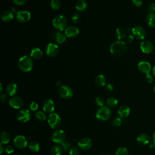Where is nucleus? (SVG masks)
Wrapping results in <instances>:
<instances>
[{
	"mask_svg": "<svg viewBox=\"0 0 155 155\" xmlns=\"http://www.w3.org/2000/svg\"><path fill=\"white\" fill-rule=\"evenodd\" d=\"M115 35L118 40L124 41L126 44L131 42L134 38L132 33V28L128 27L117 28Z\"/></svg>",
	"mask_w": 155,
	"mask_h": 155,
	"instance_id": "obj_1",
	"label": "nucleus"
},
{
	"mask_svg": "<svg viewBox=\"0 0 155 155\" xmlns=\"http://www.w3.org/2000/svg\"><path fill=\"white\" fill-rule=\"evenodd\" d=\"M128 47L127 44L122 41H115L110 46V53L116 56H122L127 51Z\"/></svg>",
	"mask_w": 155,
	"mask_h": 155,
	"instance_id": "obj_2",
	"label": "nucleus"
},
{
	"mask_svg": "<svg viewBox=\"0 0 155 155\" xmlns=\"http://www.w3.org/2000/svg\"><path fill=\"white\" fill-rule=\"evenodd\" d=\"M18 65L19 68L23 72L30 71L33 66V62L32 58L28 56L24 55L21 57L18 62Z\"/></svg>",
	"mask_w": 155,
	"mask_h": 155,
	"instance_id": "obj_3",
	"label": "nucleus"
},
{
	"mask_svg": "<svg viewBox=\"0 0 155 155\" xmlns=\"http://www.w3.org/2000/svg\"><path fill=\"white\" fill-rule=\"evenodd\" d=\"M52 25L56 30L59 31L65 30L67 27V18L62 15H58L53 19Z\"/></svg>",
	"mask_w": 155,
	"mask_h": 155,
	"instance_id": "obj_4",
	"label": "nucleus"
},
{
	"mask_svg": "<svg viewBox=\"0 0 155 155\" xmlns=\"http://www.w3.org/2000/svg\"><path fill=\"white\" fill-rule=\"evenodd\" d=\"M111 116V111L107 106L100 107L96 112L95 116L97 119L101 121H105L108 120Z\"/></svg>",
	"mask_w": 155,
	"mask_h": 155,
	"instance_id": "obj_5",
	"label": "nucleus"
},
{
	"mask_svg": "<svg viewBox=\"0 0 155 155\" xmlns=\"http://www.w3.org/2000/svg\"><path fill=\"white\" fill-rule=\"evenodd\" d=\"M47 122L51 128L56 129L59 127L61 122V119L58 114L52 113L49 114L47 119Z\"/></svg>",
	"mask_w": 155,
	"mask_h": 155,
	"instance_id": "obj_6",
	"label": "nucleus"
},
{
	"mask_svg": "<svg viewBox=\"0 0 155 155\" xmlns=\"http://www.w3.org/2000/svg\"><path fill=\"white\" fill-rule=\"evenodd\" d=\"M51 140L53 142L61 144L65 140V133L62 130H56L51 134Z\"/></svg>",
	"mask_w": 155,
	"mask_h": 155,
	"instance_id": "obj_7",
	"label": "nucleus"
},
{
	"mask_svg": "<svg viewBox=\"0 0 155 155\" xmlns=\"http://www.w3.org/2000/svg\"><path fill=\"white\" fill-rule=\"evenodd\" d=\"M31 117V111L24 108L21 110L18 113H17V119L19 122L22 123H25L28 121Z\"/></svg>",
	"mask_w": 155,
	"mask_h": 155,
	"instance_id": "obj_8",
	"label": "nucleus"
},
{
	"mask_svg": "<svg viewBox=\"0 0 155 155\" xmlns=\"http://www.w3.org/2000/svg\"><path fill=\"white\" fill-rule=\"evenodd\" d=\"M58 92L60 96L65 99L71 98L73 94V91L71 88L66 85H63L59 87Z\"/></svg>",
	"mask_w": 155,
	"mask_h": 155,
	"instance_id": "obj_9",
	"label": "nucleus"
},
{
	"mask_svg": "<svg viewBox=\"0 0 155 155\" xmlns=\"http://www.w3.org/2000/svg\"><path fill=\"white\" fill-rule=\"evenodd\" d=\"M132 33L134 37L138 40H143L147 35L146 30L140 25H136L132 28Z\"/></svg>",
	"mask_w": 155,
	"mask_h": 155,
	"instance_id": "obj_10",
	"label": "nucleus"
},
{
	"mask_svg": "<svg viewBox=\"0 0 155 155\" xmlns=\"http://www.w3.org/2000/svg\"><path fill=\"white\" fill-rule=\"evenodd\" d=\"M31 18V14L27 10H20L16 12V19L21 23H25L28 22Z\"/></svg>",
	"mask_w": 155,
	"mask_h": 155,
	"instance_id": "obj_11",
	"label": "nucleus"
},
{
	"mask_svg": "<svg viewBox=\"0 0 155 155\" xmlns=\"http://www.w3.org/2000/svg\"><path fill=\"white\" fill-rule=\"evenodd\" d=\"M13 143L17 148L23 149L27 146L28 141L25 136L22 135H18L15 137L13 140Z\"/></svg>",
	"mask_w": 155,
	"mask_h": 155,
	"instance_id": "obj_12",
	"label": "nucleus"
},
{
	"mask_svg": "<svg viewBox=\"0 0 155 155\" xmlns=\"http://www.w3.org/2000/svg\"><path fill=\"white\" fill-rule=\"evenodd\" d=\"M59 47L56 44L49 43L45 47V53L49 57H54L59 52Z\"/></svg>",
	"mask_w": 155,
	"mask_h": 155,
	"instance_id": "obj_13",
	"label": "nucleus"
},
{
	"mask_svg": "<svg viewBox=\"0 0 155 155\" xmlns=\"http://www.w3.org/2000/svg\"><path fill=\"white\" fill-rule=\"evenodd\" d=\"M8 104L12 108L15 109H19L23 106L24 102L21 97L14 96L10 98Z\"/></svg>",
	"mask_w": 155,
	"mask_h": 155,
	"instance_id": "obj_14",
	"label": "nucleus"
},
{
	"mask_svg": "<svg viewBox=\"0 0 155 155\" xmlns=\"http://www.w3.org/2000/svg\"><path fill=\"white\" fill-rule=\"evenodd\" d=\"M140 48L143 53L150 54L153 51L154 45L150 41L145 40L141 42L140 44Z\"/></svg>",
	"mask_w": 155,
	"mask_h": 155,
	"instance_id": "obj_15",
	"label": "nucleus"
},
{
	"mask_svg": "<svg viewBox=\"0 0 155 155\" xmlns=\"http://www.w3.org/2000/svg\"><path fill=\"white\" fill-rule=\"evenodd\" d=\"M137 68H138V70L141 73L147 74L150 73L151 70V66L150 62L145 61H142L138 63Z\"/></svg>",
	"mask_w": 155,
	"mask_h": 155,
	"instance_id": "obj_16",
	"label": "nucleus"
},
{
	"mask_svg": "<svg viewBox=\"0 0 155 155\" xmlns=\"http://www.w3.org/2000/svg\"><path fill=\"white\" fill-rule=\"evenodd\" d=\"M92 144V140L89 137H84L80 139L78 142L79 148L82 150H87L90 149L91 147Z\"/></svg>",
	"mask_w": 155,
	"mask_h": 155,
	"instance_id": "obj_17",
	"label": "nucleus"
},
{
	"mask_svg": "<svg viewBox=\"0 0 155 155\" xmlns=\"http://www.w3.org/2000/svg\"><path fill=\"white\" fill-rule=\"evenodd\" d=\"M64 34L67 38H73L78 36L79 33V30L75 26H68L64 30Z\"/></svg>",
	"mask_w": 155,
	"mask_h": 155,
	"instance_id": "obj_18",
	"label": "nucleus"
},
{
	"mask_svg": "<svg viewBox=\"0 0 155 155\" xmlns=\"http://www.w3.org/2000/svg\"><path fill=\"white\" fill-rule=\"evenodd\" d=\"M42 109L45 113L50 114L53 113L54 110V104L53 101L50 99H48L44 101L42 105Z\"/></svg>",
	"mask_w": 155,
	"mask_h": 155,
	"instance_id": "obj_19",
	"label": "nucleus"
},
{
	"mask_svg": "<svg viewBox=\"0 0 155 155\" xmlns=\"http://www.w3.org/2000/svg\"><path fill=\"white\" fill-rule=\"evenodd\" d=\"M130 112V107L127 105H122L120 106L117 110V114L122 119H125L128 116Z\"/></svg>",
	"mask_w": 155,
	"mask_h": 155,
	"instance_id": "obj_20",
	"label": "nucleus"
},
{
	"mask_svg": "<svg viewBox=\"0 0 155 155\" xmlns=\"http://www.w3.org/2000/svg\"><path fill=\"white\" fill-rule=\"evenodd\" d=\"M136 140L140 145H145L150 143L151 138L148 134L146 133H141L137 136Z\"/></svg>",
	"mask_w": 155,
	"mask_h": 155,
	"instance_id": "obj_21",
	"label": "nucleus"
},
{
	"mask_svg": "<svg viewBox=\"0 0 155 155\" xmlns=\"http://www.w3.org/2000/svg\"><path fill=\"white\" fill-rule=\"evenodd\" d=\"M53 39L56 42V43L59 44H62L66 41L67 36H65V34L60 31H57L53 33Z\"/></svg>",
	"mask_w": 155,
	"mask_h": 155,
	"instance_id": "obj_22",
	"label": "nucleus"
},
{
	"mask_svg": "<svg viewBox=\"0 0 155 155\" xmlns=\"http://www.w3.org/2000/svg\"><path fill=\"white\" fill-rule=\"evenodd\" d=\"M7 94L10 96H14L18 91V86L15 83H10L7 85L5 88Z\"/></svg>",
	"mask_w": 155,
	"mask_h": 155,
	"instance_id": "obj_23",
	"label": "nucleus"
},
{
	"mask_svg": "<svg viewBox=\"0 0 155 155\" xmlns=\"http://www.w3.org/2000/svg\"><path fill=\"white\" fill-rule=\"evenodd\" d=\"M14 18L13 13L12 12L9 10H5L4 11L1 15V18L4 22H10Z\"/></svg>",
	"mask_w": 155,
	"mask_h": 155,
	"instance_id": "obj_24",
	"label": "nucleus"
},
{
	"mask_svg": "<svg viewBox=\"0 0 155 155\" xmlns=\"http://www.w3.org/2000/svg\"><path fill=\"white\" fill-rule=\"evenodd\" d=\"M94 82L97 86L99 87H104L107 84V78L103 74H98L95 78Z\"/></svg>",
	"mask_w": 155,
	"mask_h": 155,
	"instance_id": "obj_25",
	"label": "nucleus"
},
{
	"mask_svg": "<svg viewBox=\"0 0 155 155\" xmlns=\"http://www.w3.org/2000/svg\"><path fill=\"white\" fill-rule=\"evenodd\" d=\"M88 7V2L86 0H78L75 5V8L78 12L85 11Z\"/></svg>",
	"mask_w": 155,
	"mask_h": 155,
	"instance_id": "obj_26",
	"label": "nucleus"
},
{
	"mask_svg": "<svg viewBox=\"0 0 155 155\" xmlns=\"http://www.w3.org/2000/svg\"><path fill=\"white\" fill-rule=\"evenodd\" d=\"M43 55L42 50L39 48H34L30 51V57L34 59H39Z\"/></svg>",
	"mask_w": 155,
	"mask_h": 155,
	"instance_id": "obj_27",
	"label": "nucleus"
},
{
	"mask_svg": "<svg viewBox=\"0 0 155 155\" xmlns=\"http://www.w3.org/2000/svg\"><path fill=\"white\" fill-rule=\"evenodd\" d=\"M145 21L147 24L150 27H155V13H149L145 19Z\"/></svg>",
	"mask_w": 155,
	"mask_h": 155,
	"instance_id": "obj_28",
	"label": "nucleus"
},
{
	"mask_svg": "<svg viewBox=\"0 0 155 155\" xmlns=\"http://www.w3.org/2000/svg\"><path fill=\"white\" fill-rule=\"evenodd\" d=\"M0 139L2 144H7L10 140V135L7 131H3L1 133Z\"/></svg>",
	"mask_w": 155,
	"mask_h": 155,
	"instance_id": "obj_29",
	"label": "nucleus"
},
{
	"mask_svg": "<svg viewBox=\"0 0 155 155\" xmlns=\"http://www.w3.org/2000/svg\"><path fill=\"white\" fill-rule=\"evenodd\" d=\"M117 104L118 100L114 97H110L107 99L106 105L108 108H114L117 105Z\"/></svg>",
	"mask_w": 155,
	"mask_h": 155,
	"instance_id": "obj_30",
	"label": "nucleus"
},
{
	"mask_svg": "<svg viewBox=\"0 0 155 155\" xmlns=\"http://www.w3.org/2000/svg\"><path fill=\"white\" fill-rule=\"evenodd\" d=\"M28 148L31 151L36 153L39 151L40 149V145L36 141H31L28 144Z\"/></svg>",
	"mask_w": 155,
	"mask_h": 155,
	"instance_id": "obj_31",
	"label": "nucleus"
},
{
	"mask_svg": "<svg viewBox=\"0 0 155 155\" xmlns=\"http://www.w3.org/2000/svg\"><path fill=\"white\" fill-rule=\"evenodd\" d=\"M62 148L61 146L54 145L50 149L51 155H61L62 153Z\"/></svg>",
	"mask_w": 155,
	"mask_h": 155,
	"instance_id": "obj_32",
	"label": "nucleus"
},
{
	"mask_svg": "<svg viewBox=\"0 0 155 155\" xmlns=\"http://www.w3.org/2000/svg\"><path fill=\"white\" fill-rule=\"evenodd\" d=\"M61 5L60 0H51L50 2V7L53 10H57L59 9Z\"/></svg>",
	"mask_w": 155,
	"mask_h": 155,
	"instance_id": "obj_33",
	"label": "nucleus"
},
{
	"mask_svg": "<svg viewBox=\"0 0 155 155\" xmlns=\"http://www.w3.org/2000/svg\"><path fill=\"white\" fill-rule=\"evenodd\" d=\"M128 154H129V152L128 149L124 147L118 148L115 152V155H128Z\"/></svg>",
	"mask_w": 155,
	"mask_h": 155,
	"instance_id": "obj_34",
	"label": "nucleus"
},
{
	"mask_svg": "<svg viewBox=\"0 0 155 155\" xmlns=\"http://www.w3.org/2000/svg\"><path fill=\"white\" fill-rule=\"evenodd\" d=\"M35 117L39 121H44V120H46V119H47L46 114H45L44 112H43L42 111H37L35 114Z\"/></svg>",
	"mask_w": 155,
	"mask_h": 155,
	"instance_id": "obj_35",
	"label": "nucleus"
},
{
	"mask_svg": "<svg viewBox=\"0 0 155 155\" xmlns=\"http://www.w3.org/2000/svg\"><path fill=\"white\" fill-rule=\"evenodd\" d=\"M104 103H105V101H104V99L103 97H102L101 96H97V97H96V99H95V104L97 107H99V108L102 107H104Z\"/></svg>",
	"mask_w": 155,
	"mask_h": 155,
	"instance_id": "obj_36",
	"label": "nucleus"
},
{
	"mask_svg": "<svg viewBox=\"0 0 155 155\" xmlns=\"http://www.w3.org/2000/svg\"><path fill=\"white\" fill-rule=\"evenodd\" d=\"M71 143L70 142L65 141V140L63 143H62L61 144V147L62 148V150L64 151H67L68 150H70V148L71 147Z\"/></svg>",
	"mask_w": 155,
	"mask_h": 155,
	"instance_id": "obj_37",
	"label": "nucleus"
},
{
	"mask_svg": "<svg viewBox=\"0 0 155 155\" xmlns=\"http://www.w3.org/2000/svg\"><path fill=\"white\" fill-rule=\"evenodd\" d=\"M122 123V119L120 117H116L112 121V125L116 127H120Z\"/></svg>",
	"mask_w": 155,
	"mask_h": 155,
	"instance_id": "obj_38",
	"label": "nucleus"
},
{
	"mask_svg": "<svg viewBox=\"0 0 155 155\" xmlns=\"http://www.w3.org/2000/svg\"><path fill=\"white\" fill-rule=\"evenodd\" d=\"M29 108H30V110L31 111L35 112V111H37L38 109V104L36 102L32 101L29 105Z\"/></svg>",
	"mask_w": 155,
	"mask_h": 155,
	"instance_id": "obj_39",
	"label": "nucleus"
},
{
	"mask_svg": "<svg viewBox=\"0 0 155 155\" xmlns=\"http://www.w3.org/2000/svg\"><path fill=\"white\" fill-rule=\"evenodd\" d=\"M81 19V15L79 13H74L71 16V20L74 23H78Z\"/></svg>",
	"mask_w": 155,
	"mask_h": 155,
	"instance_id": "obj_40",
	"label": "nucleus"
},
{
	"mask_svg": "<svg viewBox=\"0 0 155 155\" xmlns=\"http://www.w3.org/2000/svg\"><path fill=\"white\" fill-rule=\"evenodd\" d=\"M69 155H79V150L77 147L71 148L69 151Z\"/></svg>",
	"mask_w": 155,
	"mask_h": 155,
	"instance_id": "obj_41",
	"label": "nucleus"
},
{
	"mask_svg": "<svg viewBox=\"0 0 155 155\" xmlns=\"http://www.w3.org/2000/svg\"><path fill=\"white\" fill-rule=\"evenodd\" d=\"M145 81L149 84H151L154 81V76L153 74L150 73H148L145 74Z\"/></svg>",
	"mask_w": 155,
	"mask_h": 155,
	"instance_id": "obj_42",
	"label": "nucleus"
},
{
	"mask_svg": "<svg viewBox=\"0 0 155 155\" xmlns=\"http://www.w3.org/2000/svg\"><path fill=\"white\" fill-rule=\"evenodd\" d=\"M1 101L3 103H5L7 102H8L10 99L8 97V95L6 94H1V97H0Z\"/></svg>",
	"mask_w": 155,
	"mask_h": 155,
	"instance_id": "obj_43",
	"label": "nucleus"
},
{
	"mask_svg": "<svg viewBox=\"0 0 155 155\" xmlns=\"http://www.w3.org/2000/svg\"><path fill=\"white\" fill-rule=\"evenodd\" d=\"M4 151L7 154H12L14 151L13 147L11 145H6L4 148Z\"/></svg>",
	"mask_w": 155,
	"mask_h": 155,
	"instance_id": "obj_44",
	"label": "nucleus"
},
{
	"mask_svg": "<svg viewBox=\"0 0 155 155\" xmlns=\"http://www.w3.org/2000/svg\"><path fill=\"white\" fill-rule=\"evenodd\" d=\"M132 4L136 7H139L142 4V0H131Z\"/></svg>",
	"mask_w": 155,
	"mask_h": 155,
	"instance_id": "obj_45",
	"label": "nucleus"
},
{
	"mask_svg": "<svg viewBox=\"0 0 155 155\" xmlns=\"http://www.w3.org/2000/svg\"><path fill=\"white\" fill-rule=\"evenodd\" d=\"M27 0H12L13 4L16 5H24Z\"/></svg>",
	"mask_w": 155,
	"mask_h": 155,
	"instance_id": "obj_46",
	"label": "nucleus"
},
{
	"mask_svg": "<svg viewBox=\"0 0 155 155\" xmlns=\"http://www.w3.org/2000/svg\"><path fill=\"white\" fill-rule=\"evenodd\" d=\"M148 10L150 13H155V3H151L148 7Z\"/></svg>",
	"mask_w": 155,
	"mask_h": 155,
	"instance_id": "obj_47",
	"label": "nucleus"
},
{
	"mask_svg": "<svg viewBox=\"0 0 155 155\" xmlns=\"http://www.w3.org/2000/svg\"><path fill=\"white\" fill-rule=\"evenodd\" d=\"M105 87V89L107 91H111L114 89L113 85L112 84H107Z\"/></svg>",
	"mask_w": 155,
	"mask_h": 155,
	"instance_id": "obj_48",
	"label": "nucleus"
},
{
	"mask_svg": "<svg viewBox=\"0 0 155 155\" xmlns=\"http://www.w3.org/2000/svg\"><path fill=\"white\" fill-rule=\"evenodd\" d=\"M56 85L57 87H61L62 86L61 82L60 81H58V82H56Z\"/></svg>",
	"mask_w": 155,
	"mask_h": 155,
	"instance_id": "obj_49",
	"label": "nucleus"
},
{
	"mask_svg": "<svg viewBox=\"0 0 155 155\" xmlns=\"http://www.w3.org/2000/svg\"><path fill=\"white\" fill-rule=\"evenodd\" d=\"M0 148H1V151H0V153H1V154H2V152H3V151H4V148H3V145H2V143L0 145Z\"/></svg>",
	"mask_w": 155,
	"mask_h": 155,
	"instance_id": "obj_50",
	"label": "nucleus"
},
{
	"mask_svg": "<svg viewBox=\"0 0 155 155\" xmlns=\"http://www.w3.org/2000/svg\"><path fill=\"white\" fill-rule=\"evenodd\" d=\"M153 142L155 143V132L154 133L153 136Z\"/></svg>",
	"mask_w": 155,
	"mask_h": 155,
	"instance_id": "obj_51",
	"label": "nucleus"
},
{
	"mask_svg": "<svg viewBox=\"0 0 155 155\" xmlns=\"http://www.w3.org/2000/svg\"><path fill=\"white\" fill-rule=\"evenodd\" d=\"M0 88H1V90H0V93H1L2 92V90H3V88H2V84H0Z\"/></svg>",
	"mask_w": 155,
	"mask_h": 155,
	"instance_id": "obj_52",
	"label": "nucleus"
},
{
	"mask_svg": "<svg viewBox=\"0 0 155 155\" xmlns=\"http://www.w3.org/2000/svg\"><path fill=\"white\" fill-rule=\"evenodd\" d=\"M153 74L155 76V65H154V67L153 68Z\"/></svg>",
	"mask_w": 155,
	"mask_h": 155,
	"instance_id": "obj_53",
	"label": "nucleus"
},
{
	"mask_svg": "<svg viewBox=\"0 0 155 155\" xmlns=\"http://www.w3.org/2000/svg\"><path fill=\"white\" fill-rule=\"evenodd\" d=\"M154 93H155V86H154Z\"/></svg>",
	"mask_w": 155,
	"mask_h": 155,
	"instance_id": "obj_54",
	"label": "nucleus"
},
{
	"mask_svg": "<svg viewBox=\"0 0 155 155\" xmlns=\"http://www.w3.org/2000/svg\"><path fill=\"white\" fill-rule=\"evenodd\" d=\"M13 155H21V154H13Z\"/></svg>",
	"mask_w": 155,
	"mask_h": 155,
	"instance_id": "obj_55",
	"label": "nucleus"
},
{
	"mask_svg": "<svg viewBox=\"0 0 155 155\" xmlns=\"http://www.w3.org/2000/svg\"><path fill=\"white\" fill-rule=\"evenodd\" d=\"M104 155H109V154H104Z\"/></svg>",
	"mask_w": 155,
	"mask_h": 155,
	"instance_id": "obj_56",
	"label": "nucleus"
}]
</instances>
